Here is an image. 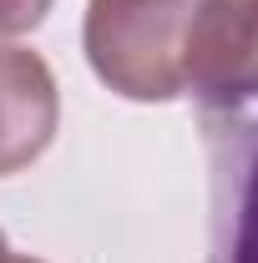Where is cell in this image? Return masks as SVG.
<instances>
[{
    "instance_id": "1",
    "label": "cell",
    "mask_w": 258,
    "mask_h": 263,
    "mask_svg": "<svg viewBox=\"0 0 258 263\" xmlns=\"http://www.w3.org/2000/svg\"><path fill=\"white\" fill-rule=\"evenodd\" d=\"M202 5L208 0H91L86 10L91 71L132 101L182 97Z\"/></svg>"
},
{
    "instance_id": "4",
    "label": "cell",
    "mask_w": 258,
    "mask_h": 263,
    "mask_svg": "<svg viewBox=\"0 0 258 263\" xmlns=\"http://www.w3.org/2000/svg\"><path fill=\"white\" fill-rule=\"evenodd\" d=\"M51 10V0H0V35H21L41 26Z\"/></svg>"
},
{
    "instance_id": "5",
    "label": "cell",
    "mask_w": 258,
    "mask_h": 263,
    "mask_svg": "<svg viewBox=\"0 0 258 263\" xmlns=\"http://www.w3.org/2000/svg\"><path fill=\"white\" fill-rule=\"evenodd\" d=\"M0 263H10V248H5V233H0Z\"/></svg>"
},
{
    "instance_id": "2",
    "label": "cell",
    "mask_w": 258,
    "mask_h": 263,
    "mask_svg": "<svg viewBox=\"0 0 258 263\" xmlns=\"http://www.w3.org/2000/svg\"><path fill=\"white\" fill-rule=\"evenodd\" d=\"M213 152V253L208 263H258V91L202 106Z\"/></svg>"
},
{
    "instance_id": "6",
    "label": "cell",
    "mask_w": 258,
    "mask_h": 263,
    "mask_svg": "<svg viewBox=\"0 0 258 263\" xmlns=\"http://www.w3.org/2000/svg\"><path fill=\"white\" fill-rule=\"evenodd\" d=\"M10 263H35V258H10Z\"/></svg>"
},
{
    "instance_id": "3",
    "label": "cell",
    "mask_w": 258,
    "mask_h": 263,
    "mask_svg": "<svg viewBox=\"0 0 258 263\" xmlns=\"http://www.w3.org/2000/svg\"><path fill=\"white\" fill-rule=\"evenodd\" d=\"M56 81L35 51L0 46V177L31 167L56 137Z\"/></svg>"
}]
</instances>
